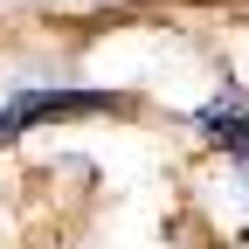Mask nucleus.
Returning <instances> with one entry per match:
<instances>
[{
	"label": "nucleus",
	"instance_id": "f257e3e1",
	"mask_svg": "<svg viewBox=\"0 0 249 249\" xmlns=\"http://www.w3.org/2000/svg\"><path fill=\"white\" fill-rule=\"evenodd\" d=\"M97 111H124V97H111V90H76V83H14V97L0 104V145L28 139L35 124L97 118Z\"/></svg>",
	"mask_w": 249,
	"mask_h": 249
}]
</instances>
